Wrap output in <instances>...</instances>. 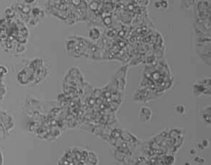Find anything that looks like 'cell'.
<instances>
[{"instance_id":"6da1fadb","label":"cell","mask_w":211,"mask_h":165,"mask_svg":"<svg viewBox=\"0 0 211 165\" xmlns=\"http://www.w3.org/2000/svg\"><path fill=\"white\" fill-rule=\"evenodd\" d=\"M193 92L195 95L210 96V78H205L202 81L197 82L193 85Z\"/></svg>"},{"instance_id":"7a4b0ae2","label":"cell","mask_w":211,"mask_h":165,"mask_svg":"<svg viewBox=\"0 0 211 165\" xmlns=\"http://www.w3.org/2000/svg\"><path fill=\"white\" fill-rule=\"evenodd\" d=\"M151 115H152V111L149 109V107L146 106H143L141 108L140 111V114H139V117L142 121H149L150 120Z\"/></svg>"},{"instance_id":"3957f363","label":"cell","mask_w":211,"mask_h":165,"mask_svg":"<svg viewBox=\"0 0 211 165\" xmlns=\"http://www.w3.org/2000/svg\"><path fill=\"white\" fill-rule=\"evenodd\" d=\"M86 160L89 161V164L91 165H97L98 163L97 156H96V154L94 152H92V151L88 152V155Z\"/></svg>"},{"instance_id":"277c9868","label":"cell","mask_w":211,"mask_h":165,"mask_svg":"<svg viewBox=\"0 0 211 165\" xmlns=\"http://www.w3.org/2000/svg\"><path fill=\"white\" fill-rule=\"evenodd\" d=\"M101 36L100 30H98L96 28H93L90 30L89 31V36L90 38L93 40H96V39H98Z\"/></svg>"},{"instance_id":"5b68a950","label":"cell","mask_w":211,"mask_h":165,"mask_svg":"<svg viewBox=\"0 0 211 165\" xmlns=\"http://www.w3.org/2000/svg\"><path fill=\"white\" fill-rule=\"evenodd\" d=\"M203 118L205 121L210 125V106H207L203 111Z\"/></svg>"},{"instance_id":"8992f818","label":"cell","mask_w":211,"mask_h":165,"mask_svg":"<svg viewBox=\"0 0 211 165\" xmlns=\"http://www.w3.org/2000/svg\"><path fill=\"white\" fill-rule=\"evenodd\" d=\"M175 157L173 155H168L164 157L163 162L165 165H173L175 163Z\"/></svg>"},{"instance_id":"52a82bcc","label":"cell","mask_w":211,"mask_h":165,"mask_svg":"<svg viewBox=\"0 0 211 165\" xmlns=\"http://www.w3.org/2000/svg\"><path fill=\"white\" fill-rule=\"evenodd\" d=\"M92 4H90V8H91V10H93V11H96L97 10H98L99 4H98V1H91Z\"/></svg>"},{"instance_id":"ba28073f","label":"cell","mask_w":211,"mask_h":165,"mask_svg":"<svg viewBox=\"0 0 211 165\" xmlns=\"http://www.w3.org/2000/svg\"><path fill=\"white\" fill-rule=\"evenodd\" d=\"M175 110H176V111L179 114H183L185 111L184 106H183V105H178V106L175 107Z\"/></svg>"},{"instance_id":"9c48e42d","label":"cell","mask_w":211,"mask_h":165,"mask_svg":"<svg viewBox=\"0 0 211 165\" xmlns=\"http://www.w3.org/2000/svg\"><path fill=\"white\" fill-rule=\"evenodd\" d=\"M103 22H104V24L106 25V26H108V25L111 23V19L109 18V17L107 16L104 18V20H103Z\"/></svg>"},{"instance_id":"30bf717a","label":"cell","mask_w":211,"mask_h":165,"mask_svg":"<svg viewBox=\"0 0 211 165\" xmlns=\"http://www.w3.org/2000/svg\"><path fill=\"white\" fill-rule=\"evenodd\" d=\"M88 165H91V164H88Z\"/></svg>"}]
</instances>
